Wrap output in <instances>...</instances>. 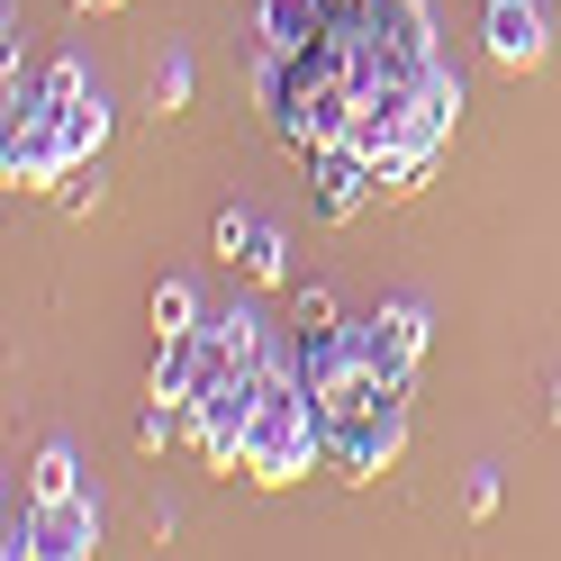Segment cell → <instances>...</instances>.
<instances>
[{
    "instance_id": "cell-1",
    "label": "cell",
    "mask_w": 561,
    "mask_h": 561,
    "mask_svg": "<svg viewBox=\"0 0 561 561\" xmlns=\"http://www.w3.org/2000/svg\"><path fill=\"white\" fill-rule=\"evenodd\" d=\"M254 408H263V371H218V363H208L199 371V390H191V453H199V462L208 471H244V435H254Z\"/></svg>"
},
{
    "instance_id": "cell-2",
    "label": "cell",
    "mask_w": 561,
    "mask_h": 561,
    "mask_svg": "<svg viewBox=\"0 0 561 561\" xmlns=\"http://www.w3.org/2000/svg\"><path fill=\"white\" fill-rule=\"evenodd\" d=\"M344 335H354V363L363 371H380V380H416V363H426V308L416 299H380V308H363V318H344Z\"/></svg>"
},
{
    "instance_id": "cell-3",
    "label": "cell",
    "mask_w": 561,
    "mask_h": 561,
    "mask_svg": "<svg viewBox=\"0 0 561 561\" xmlns=\"http://www.w3.org/2000/svg\"><path fill=\"white\" fill-rule=\"evenodd\" d=\"M100 543V507L82 499H27V516H10V561H73V552H91Z\"/></svg>"
},
{
    "instance_id": "cell-4",
    "label": "cell",
    "mask_w": 561,
    "mask_h": 561,
    "mask_svg": "<svg viewBox=\"0 0 561 561\" xmlns=\"http://www.w3.org/2000/svg\"><path fill=\"white\" fill-rule=\"evenodd\" d=\"M82 154H73V136H64V110H46V118H19L10 127V146H0V172H10L19 191H46V182H64Z\"/></svg>"
},
{
    "instance_id": "cell-5",
    "label": "cell",
    "mask_w": 561,
    "mask_h": 561,
    "mask_svg": "<svg viewBox=\"0 0 561 561\" xmlns=\"http://www.w3.org/2000/svg\"><path fill=\"white\" fill-rule=\"evenodd\" d=\"M299 163H308V182H318V208H327V218H354V208H371V199H380L371 154L354 146V136H327V146H308Z\"/></svg>"
},
{
    "instance_id": "cell-6",
    "label": "cell",
    "mask_w": 561,
    "mask_h": 561,
    "mask_svg": "<svg viewBox=\"0 0 561 561\" xmlns=\"http://www.w3.org/2000/svg\"><path fill=\"white\" fill-rule=\"evenodd\" d=\"M480 37H489V64L535 73L543 46H552V19H543V0H489V10H480Z\"/></svg>"
},
{
    "instance_id": "cell-7",
    "label": "cell",
    "mask_w": 561,
    "mask_h": 561,
    "mask_svg": "<svg viewBox=\"0 0 561 561\" xmlns=\"http://www.w3.org/2000/svg\"><path fill=\"white\" fill-rule=\"evenodd\" d=\"M199 344H208V363H218V371H263L272 363L254 308H218V318H199Z\"/></svg>"
},
{
    "instance_id": "cell-8",
    "label": "cell",
    "mask_w": 561,
    "mask_h": 561,
    "mask_svg": "<svg viewBox=\"0 0 561 561\" xmlns=\"http://www.w3.org/2000/svg\"><path fill=\"white\" fill-rule=\"evenodd\" d=\"M453 118H462V82H453L444 64H435V73L416 82V110H408V146H416V154H444Z\"/></svg>"
},
{
    "instance_id": "cell-9",
    "label": "cell",
    "mask_w": 561,
    "mask_h": 561,
    "mask_svg": "<svg viewBox=\"0 0 561 561\" xmlns=\"http://www.w3.org/2000/svg\"><path fill=\"white\" fill-rule=\"evenodd\" d=\"M335 27V0H263V46H318Z\"/></svg>"
},
{
    "instance_id": "cell-10",
    "label": "cell",
    "mask_w": 561,
    "mask_h": 561,
    "mask_svg": "<svg viewBox=\"0 0 561 561\" xmlns=\"http://www.w3.org/2000/svg\"><path fill=\"white\" fill-rule=\"evenodd\" d=\"M55 110H64V136H73V154H82V163L110 146V110H100V91H73V100H55Z\"/></svg>"
},
{
    "instance_id": "cell-11",
    "label": "cell",
    "mask_w": 561,
    "mask_h": 561,
    "mask_svg": "<svg viewBox=\"0 0 561 561\" xmlns=\"http://www.w3.org/2000/svg\"><path fill=\"white\" fill-rule=\"evenodd\" d=\"M163 335H199V299H191V280H154V344Z\"/></svg>"
},
{
    "instance_id": "cell-12",
    "label": "cell",
    "mask_w": 561,
    "mask_h": 561,
    "mask_svg": "<svg viewBox=\"0 0 561 561\" xmlns=\"http://www.w3.org/2000/svg\"><path fill=\"white\" fill-rule=\"evenodd\" d=\"M73 489H82L73 453H64V444H46V453H37V480H27V499H73Z\"/></svg>"
},
{
    "instance_id": "cell-13",
    "label": "cell",
    "mask_w": 561,
    "mask_h": 561,
    "mask_svg": "<svg viewBox=\"0 0 561 561\" xmlns=\"http://www.w3.org/2000/svg\"><path fill=\"white\" fill-rule=\"evenodd\" d=\"M191 110V55H163L154 64V118H182Z\"/></svg>"
},
{
    "instance_id": "cell-14",
    "label": "cell",
    "mask_w": 561,
    "mask_h": 561,
    "mask_svg": "<svg viewBox=\"0 0 561 561\" xmlns=\"http://www.w3.org/2000/svg\"><path fill=\"white\" fill-rule=\"evenodd\" d=\"M244 272H254V280H280V272H290V244H280V227L254 218V236H244Z\"/></svg>"
},
{
    "instance_id": "cell-15",
    "label": "cell",
    "mask_w": 561,
    "mask_h": 561,
    "mask_svg": "<svg viewBox=\"0 0 561 561\" xmlns=\"http://www.w3.org/2000/svg\"><path fill=\"white\" fill-rule=\"evenodd\" d=\"M244 236H254V218H244V208H218V254L227 263H244Z\"/></svg>"
},
{
    "instance_id": "cell-16",
    "label": "cell",
    "mask_w": 561,
    "mask_h": 561,
    "mask_svg": "<svg viewBox=\"0 0 561 561\" xmlns=\"http://www.w3.org/2000/svg\"><path fill=\"white\" fill-rule=\"evenodd\" d=\"M299 327H335V290H318V280H308V290H299Z\"/></svg>"
},
{
    "instance_id": "cell-17",
    "label": "cell",
    "mask_w": 561,
    "mask_h": 561,
    "mask_svg": "<svg viewBox=\"0 0 561 561\" xmlns=\"http://www.w3.org/2000/svg\"><path fill=\"white\" fill-rule=\"evenodd\" d=\"M64 182H73V191H64V208H73V218H82V208H100V172L82 182V163H73V172H64Z\"/></svg>"
},
{
    "instance_id": "cell-18",
    "label": "cell",
    "mask_w": 561,
    "mask_h": 561,
    "mask_svg": "<svg viewBox=\"0 0 561 561\" xmlns=\"http://www.w3.org/2000/svg\"><path fill=\"white\" fill-rule=\"evenodd\" d=\"M73 10H118V0H73Z\"/></svg>"
},
{
    "instance_id": "cell-19",
    "label": "cell",
    "mask_w": 561,
    "mask_h": 561,
    "mask_svg": "<svg viewBox=\"0 0 561 561\" xmlns=\"http://www.w3.org/2000/svg\"><path fill=\"white\" fill-rule=\"evenodd\" d=\"M552 416H561V390H552Z\"/></svg>"
}]
</instances>
